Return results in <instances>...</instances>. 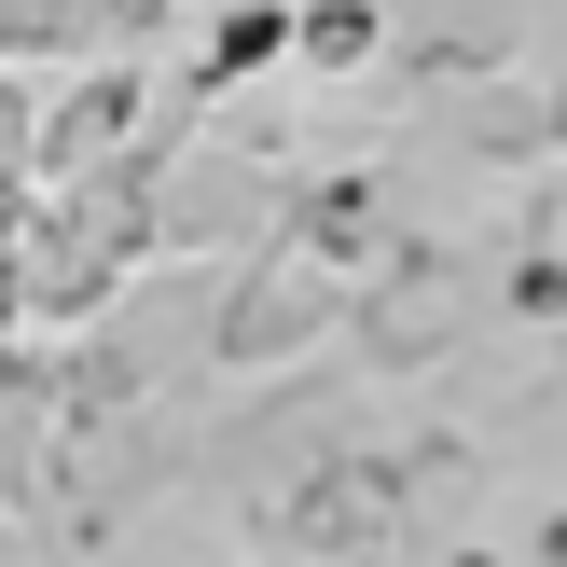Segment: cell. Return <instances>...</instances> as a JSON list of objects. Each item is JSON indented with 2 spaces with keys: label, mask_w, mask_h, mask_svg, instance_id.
<instances>
[{
  "label": "cell",
  "mask_w": 567,
  "mask_h": 567,
  "mask_svg": "<svg viewBox=\"0 0 567 567\" xmlns=\"http://www.w3.org/2000/svg\"><path fill=\"white\" fill-rule=\"evenodd\" d=\"M526 567H567V498L540 513V540H526Z\"/></svg>",
  "instance_id": "8"
},
{
  "label": "cell",
  "mask_w": 567,
  "mask_h": 567,
  "mask_svg": "<svg viewBox=\"0 0 567 567\" xmlns=\"http://www.w3.org/2000/svg\"><path fill=\"white\" fill-rule=\"evenodd\" d=\"M264 236L305 249V264H332V277H374L415 236L402 221V166H291V181H264Z\"/></svg>",
  "instance_id": "3"
},
{
  "label": "cell",
  "mask_w": 567,
  "mask_h": 567,
  "mask_svg": "<svg viewBox=\"0 0 567 567\" xmlns=\"http://www.w3.org/2000/svg\"><path fill=\"white\" fill-rule=\"evenodd\" d=\"M138 125H153V70H138V42L125 55H70V83L28 111V181H70V166L125 153Z\"/></svg>",
  "instance_id": "4"
},
{
  "label": "cell",
  "mask_w": 567,
  "mask_h": 567,
  "mask_svg": "<svg viewBox=\"0 0 567 567\" xmlns=\"http://www.w3.org/2000/svg\"><path fill=\"white\" fill-rule=\"evenodd\" d=\"M0 194H14V166H0Z\"/></svg>",
  "instance_id": "10"
},
{
  "label": "cell",
  "mask_w": 567,
  "mask_h": 567,
  "mask_svg": "<svg viewBox=\"0 0 567 567\" xmlns=\"http://www.w3.org/2000/svg\"><path fill=\"white\" fill-rule=\"evenodd\" d=\"M374 55H388V14H374V0H291V70L360 83Z\"/></svg>",
  "instance_id": "6"
},
{
  "label": "cell",
  "mask_w": 567,
  "mask_h": 567,
  "mask_svg": "<svg viewBox=\"0 0 567 567\" xmlns=\"http://www.w3.org/2000/svg\"><path fill=\"white\" fill-rule=\"evenodd\" d=\"M540 153H567V70L540 83Z\"/></svg>",
  "instance_id": "7"
},
{
  "label": "cell",
  "mask_w": 567,
  "mask_h": 567,
  "mask_svg": "<svg viewBox=\"0 0 567 567\" xmlns=\"http://www.w3.org/2000/svg\"><path fill=\"white\" fill-rule=\"evenodd\" d=\"M347 291H360V277H332V264H305V249L249 236L236 264L208 277V360H221V374H305V360L347 332Z\"/></svg>",
  "instance_id": "2"
},
{
  "label": "cell",
  "mask_w": 567,
  "mask_h": 567,
  "mask_svg": "<svg viewBox=\"0 0 567 567\" xmlns=\"http://www.w3.org/2000/svg\"><path fill=\"white\" fill-rule=\"evenodd\" d=\"M485 485V443L471 430H332L291 457V485L249 498V540L291 567H388L415 554L457 498Z\"/></svg>",
  "instance_id": "1"
},
{
  "label": "cell",
  "mask_w": 567,
  "mask_h": 567,
  "mask_svg": "<svg viewBox=\"0 0 567 567\" xmlns=\"http://www.w3.org/2000/svg\"><path fill=\"white\" fill-rule=\"evenodd\" d=\"M443 567H526V554H498V540H457V554H443Z\"/></svg>",
  "instance_id": "9"
},
{
  "label": "cell",
  "mask_w": 567,
  "mask_h": 567,
  "mask_svg": "<svg viewBox=\"0 0 567 567\" xmlns=\"http://www.w3.org/2000/svg\"><path fill=\"white\" fill-rule=\"evenodd\" d=\"M277 55H291V0H208V28H194V70H181V97H194V111H221L236 83H264Z\"/></svg>",
  "instance_id": "5"
}]
</instances>
